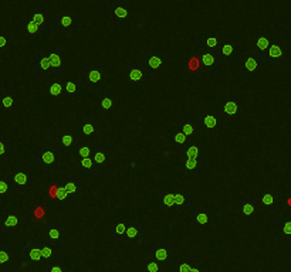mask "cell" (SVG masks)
I'll use <instances>...</instances> for the list:
<instances>
[{
    "instance_id": "5",
    "label": "cell",
    "mask_w": 291,
    "mask_h": 272,
    "mask_svg": "<svg viewBox=\"0 0 291 272\" xmlns=\"http://www.w3.org/2000/svg\"><path fill=\"white\" fill-rule=\"evenodd\" d=\"M44 99L47 101H66L64 99V82L48 81L44 88Z\"/></svg>"
},
{
    "instance_id": "26",
    "label": "cell",
    "mask_w": 291,
    "mask_h": 272,
    "mask_svg": "<svg viewBox=\"0 0 291 272\" xmlns=\"http://www.w3.org/2000/svg\"><path fill=\"white\" fill-rule=\"evenodd\" d=\"M18 226V209L12 207L9 214L4 219H0V227L2 229H16Z\"/></svg>"
},
{
    "instance_id": "39",
    "label": "cell",
    "mask_w": 291,
    "mask_h": 272,
    "mask_svg": "<svg viewBox=\"0 0 291 272\" xmlns=\"http://www.w3.org/2000/svg\"><path fill=\"white\" fill-rule=\"evenodd\" d=\"M58 187H60V183L57 182H47L46 183V197L43 202H47V200H57V196H58Z\"/></svg>"
},
{
    "instance_id": "38",
    "label": "cell",
    "mask_w": 291,
    "mask_h": 272,
    "mask_svg": "<svg viewBox=\"0 0 291 272\" xmlns=\"http://www.w3.org/2000/svg\"><path fill=\"white\" fill-rule=\"evenodd\" d=\"M162 207H164V210L175 209V192H172L170 189L164 190V194H162Z\"/></svg>"
},
{
    "instance_id": "44",
    "label": "cell",
    "mask_w": 291,
    "mask_h": 272,
    "mask_svg": "<svg viewBox=\"0 0 291 272\" xmlns=\"http://www.w3.org/2000/svg\"><path fill=\"white\" fill-rule=\"evenodd\" d=\"M72 150H74V155L78 156V158H91L92 156V152H94V146H90V145H76Z\"/></svg>"
},
{
    "instance_id": "35",
    "label": "cell",
    "mask_w": 291,
    "mask_h": 272,
    "mask_svg": "<svg viewBox=\"0 0 291 272\" xmlns=\"http://www.w3.org/2000/svg\"><path fill=\"white\" fill-rule=\"evenodd\" d=\"M172 138H174L175 145L180 146V148H185V146H188V145H190V143H192V138L186 136L180 128H174V129H172Z\"/></svg>"
},
{
    "instance_id": "62",
    "label": "cell",
    "mask_w": 291,
    "mask_h": 272,
    "mask_svg": "<svg viewBox=\"0 0 291 272\" xmlns=\"http://www.w3.org/2000/svg\"><path fill=\"white\" fill-rule=\"evenodd\" d=\"M290 261H291V254H290ZM290 272H291V265H290Z\"/></svg>"
},
{
    "instance_id": "33",
    "label": "cell",
    "mask_w": 291,
    "mask_h": 272,
    "mask_svg": "<svg viewBox=\"0 0 291 272\" xmlns=\"http://www.w3.org/2000/svg\"><path fill=\"white\" fill-rule=\"evenodd\" d=\"M180 167L182 170L185 172H189V173H199L200 170V160L199 159H194V158H180Z\"/></svg>"
},
{
    "instance_id": "2",
    "label": "cell",
    "mask_w": 291,
    "mask_h": 272,
    "mask_svg": "<svg viewBox=\"0 0 291 272\" xmlns=\"http://www.w3.org/2000/svg\"><path fill=\"white\" fill-rule=\"evenodd\" d=\"M148 75H150V71L144 65V62L142 64H138V62L126 64V81L128 82H136V84L146 82Z\"/></svg>"
},
{
    "instance_id": "13",
    "label": "cell",
    "mask_w": 291,
    "mask_h": 272,
    "mask_svg": "<svg viewBox=\"0 0 291 272\" xmlns=\"http://www.w3.org/2000/svg\"><path fill=\"white\" fill-rule=\"evenodd\" d=\"M64 231H62L60 227H54V226H50V227H46L44 229V241L46 244H50V246H62L64 243Z\"/></svg>"
},
{
    "instance_id": "43",
    "label": "cell",
    "mask_w": 291,
    "mask_h": 272,
    "mask_svg": "<svg viewBox=\"0 0 291 272\" xmlns=\"http://www.w3.org/2000/svg\"><path fill=\"white\" fill-rule=\"evenodd\" d=\"M214 53L218 54V55H223V57H230V55L238 54V50L234 44L228 43V44H223V45H219V47L216 48V51H214Z\"/></svg>"
},
{
    "instance_id": "29",
    "label": "cell",
    "mask_w": 291,
    "mask_h": 272,
    "mask_svg": "<svg viewBox=\"0 0 291 272\" xmlns=\"http://www.w3.org/2000/svg\"><path fill=\"white\" fill-rule=\"evenodd\" d=\"M62 185L66 187V190L70 194L71 200H81L82 199V185L80 182H74V180H70V182H62Z\"/></svg>"
},
{
    "instance_id": "52",
    "label": "cell",
    "mask_w": 291,
    "mask_h": 272,
    "mask_svg": "<svg viewBox=\"0 0 291 272\" xmlns=\"http://www.w3.org/2000/svg\"><path fill=\"white\" fill-rule=\"evenodd\" d=\"M10 43L6 35H0V55H9Z\"/></svg>"
},
{
    "instance_id": "16",
    "label": "cell",
    "mask_w": 291,
    "mask_h": 272,
    "mask_svg": "<svg viewBox=\"0 0 291 272\" xmlns=\"http://www.w3.org/2000/svg\"><path fill=\"white\" fill-rule=\"evenodd\" d=\"M182 74H199L202 72V65H200V54H192L186 57V60L180 67Z\"/></svg>"
},
{
    "instance_id": "64",
    "label": "cell",
    "mask_w": 291,
    "mask_h": 272,
    "mask_svg": "<svg viewBox=\"0 0 291 272\" xmlns=\"http://www.w3.org/2000/svg\"><path fill=\"white\" fill-rule=\"evenodd\" d=\"M0 176H2V175H0Z\"/></svg>"
},
{
    "instance_id": "14",
    "label": "cell",
    "mask_w": 291,
    "mask_h": 272,
    "mask_svg": "<svg viewBox=\"0 0 291 272\" xmlns=\"http://www.w3.org/2000/svg\"><path fill=\"white\" fill-rule=\"evenodd\" d=\"M263 64H270V65H278L282 64V48L278 44H272L267 53L262 57Z\"/></svg>"
},
{
    "instance_id": "46",
    "label": "cell",
    "mask_w": 291,
    "mask_h": 272,
    "mask_svg": "<svg viewBox=\"0 0 291 272\" xmlns=\"http://www.w3.org/2000/svg\"><path fill=\"white\" fill-rule=\"evenodd\" d=\"M199 44L202 47L209 48V51H216V48L219 47V37L218 35H212V37H202L199 40Z\"/></svg>"
},
{
    "instance_id": "47",
    "label": "cell",
    "mask_w": 291,
    "mask_h": 272,
    "mask_svg": "<svg viewBox=\"0 0 291 272\" xmlns=\"http://www.w3.org/2000/svg\"><path fill=\"white\" fill-rule=\"evenodd\" d=\"M200 155V149L194 145V143H190L185 148H182V153H180V158H194L198 159Z\"/></svg>"
},
{
    "instance_id": "19",
    "label": "cell",
    "mask_w": 291,
    "mask_h": 272,
    "mask_svg": "<svg viewBox=\"0 0 291 272\" xmlns=\"http://www.w3.org/2000/svg\"><path fill=\"white\" fill-rule=\"evenodd\" d=\"M91 158L96 160L98 166H106L110 163V149L106 145H96Z\"/></svg>"
},
{
    "instance_id": "63",
    "label": "cell",
    "mask_w": 291,
    "mask_h": 272,
    "mask_svg": "<svg viewBox=\"0 0 291 272\" xmlns=\"http://www.w3.org/2000/svg\"><path fill=\"white\" fill-rule=\"evenodd\" d=\"M184 1H190V0H184Z\"/></svg>"
},
{
    "instance_id": "9",
    "label": "cell",
    "mask_w": 291,
    "mask_h": 272,
    "mask_svg": "<svg viewBox=\"0 0 291 272\" xmlns=\"http://www.w3.org/2000/svg\"><path fill=\"white\" fill-rule=\"evenodd\" d=\"M200 65H202V74H212L219 70V55L214 51L200 54Z\"/></svg>"
},
{
    "instance_id": "60",
    "label": "cell",
    "mask_w": 291,
    "mask_h": 272,
    "mask_svg": "<svg viewBox=\"0 0 291 272\" xmlns=\"http://www.w3.org/2000/svg\"><path fill=\"white\" fill-rule=\"evenodd\" d=\"M288 145H291V136H290V138H288Z\"/></svg>"
},
{
    "instance_id": "1",
    "label": "cell",
    "mask_w": 291,
    "mask_h": 272,
    "mask_svg": "<svg viewBox=\"0 0 291 272\" xmlns=\"http://www.w3.org/2000/svg\"><path fill=\"white\" fill-rule=\"evenodd\" d=\"M246 105L247 102L244 99H219L216 112L219 115V118L232 119V118H236L240 109H243Z\"/></svg>"
},
{
    "instance_id": "28",
    "label": "cell",
    "mask_w": 291,
    "mask_h": 272,
    "mask_svg": "<svg viewBox=\"0 0 291 272\" xmlns=\"http://www.w3.org/2000/svg\"><path fill=\"white\" fill-rule=\"evenodd\" d=\"M74 24V20H72V10L64 9L62 10V17H56L53 20V26L56 28H70Z\"/></svg>"
},
{
    "instance_id": "49",
    "label": "cell",
    "mask_w": 291,
    "mask_h": 272,
    "mask_svg": "<svg viewBox=\"0 0 291 272\" xmlns=\"http://www.w3.org/2000/svg\"><path fill=\"white\" fill-rule=\"evenodd\" d=\"M10 199V186L9 182H4L0 176V200H9Z\"/></svg>"
},
{
    "instance_id": "51",
    "label": "cell",
    "mask_w": 291,
    "mask_h": 272,
    "mask_svg": "<svg viewBox=\"0 0 291 272\" xmlns=\"http://www.w3.org/2000/svg\"><path fill=\"white\" fill-rule=\"evenodd\" d=\"M10 263V250L8 244H0V264Z\"/></svg>"
},
{
    "instance_id": "57",
    "label": "cell",
    "mask_w": 291,
    "mask_h": 272,
    "mask_svg": "<svg viewBox=\"0 0 291 272\" xmlns=\"http://www.w3.org/2000/svg\"><path fill=\"white\" fill-rule=\"evenodd\" d=\"M62 143L64 145V146H72L74 145V139H72V136L71 135H64L62 139Z\"/></svg>"
},
{
    "instance_id": "20",
    "label": "cell",
    "mask_w": 291,
    "mask_h": 272,
    "mask_svg": "<svg viewBox=\"0 0 291 272\" xmlns=\"http://www.w3.org/2000/svg\"><path fill=\"white\" fill-rule=\"evenodd\" d=\"M102 77V71L100 68V65H90L88 71L82 72L81 77H80V82L84 84V82H91V84H97L101 81Z\"/></svg>"
},
{
    "instance_id": "48",
    "label": "cell",
    "mask_w": 291,
    "mask_h": 272,
    "mask_svg": "<svg viewBox=\"0 0 291 272\" xmlns=\"http://www.w3.org/2000/svg\"><path fill=\"white\" fill-rule=\"evenodd\" d=\"M280 234H282V237L291 238V217H282Z\"/></svg>"
},
{
    "instance_id": "17",
    "label": "cell",
    "mask_w": 291,
    "mask_h": 272,
    "mask_svg": "<svg viewBox=\"0 0 291 272\" xmlns=\"http://www.w3.org/2000/svg\"><path fill=\"white\" fill-rule=\"evenodd\" d=\"M272 44H273V37H270V35H256L253 38V53L262 58L267 53V50L270 48Z\"/></svg>"
},
{
    "instance_id": "24",
    "label": "cell",
    "mask_w": 291,
    "mask_h": 272,
    "mask_svg": "<svg viewBox=\"0 0 291 272\" xmlns=\"http://www.w3.org/2000/svg\"><path fill=\"white\" fill-rule=\"evenodd\" d=\"M26 260H27V264L43 263V257H42V246H40V244H27Z\"/></svg>"
},
{
    "instance_id": "32",
    "label": "cell",
    "mask_w": 291,
    "mask_h": 272,
    "mask_svg": "<svg viewBox=\"0 0 291 272\" xmlns=\"http://www.w3.org/2000/svg\"><path fill=\"white\" fill-rule=\"evenodd\" d=\"M128 220L126 217H118L116 220V224H115L114 227H111V229L108 230V233H110V236H112V237H121L124 236L125 233H126V230H128Z\"/></svg>"
},
{
    "instance_id": "41",
    "label": "cell",
    "mask_w": 291,
    "mask_h": 272,
    "mask_svg": "<svg viewBox=\"0 0 291 272\" xmlns=\"http://www.w3.org/2000/svg\"><path fill=\"white\" fill-rule=\"evenodd\" d=\"M42 257H43V264H46V265L54 263V260H56L54 246H50V244L42 246Z\"/></svg>"
},
{
    "instance_id": "7",
    "label": "cell",
    "mask_w": 291,
    "mask_h": 272,
    "mask_svg": "<svg viewBox=\"0 0 291 272\" xmlns=\"http://www.w3.org/2000/svg\"><path fill=\"white\" fill-rule=\"evenodd\" d=\"M243 67H244V72L247 74H263L264 72V64L262 61V58L254 53L244 55Z\"/></svg>"
},
{
    "instance_id": "45",
    "label": "cell",
    "mask_w": 291,
    "mask_h": 272,
    "mask_svg": "<svg viewBox=\"0 0 291 272\" xmlns=\"http://www.w3.org/2000/svg\"><path fill=\"white\" fill-rule=\"evenodd\" d=\"M262 203L266 210H272L274 207V192L272 189H264L262 192Z\"/></svg>"
},
{
    "instance_id": "3",
    "label": "cell",
    "mask_w": 291,
    "mask_h": 272,
    "mask_svg": "<svg viewBox=\"0 0 291 272\" xmlns=\"http://www.w3.org/2000/svg\"><path fill=\"white\" fill-rule=\"evenodd\" d=\"M172 253H174V246L172 243H164V244H155L152 248V257L154 261H158L160 264H172Z\"/></svg>"
},
{
    "instance_id": "12",
    "label": "cell",
    "mask_w": 291,
    "mask_h": 272,
    "mask_svg": "<svg viewBox=\"0 0 291 272\" xmlns=\"http://www.w3.org/2000/svg\"><path fill=\"white\" fill-rule=\"evenodd\" d=\"M144 65L150 72L160 74L165 71V58L160 54H148L144 57Z\"/></svg>"
},
{
    "instance_id": "6",
    "label": "cell",
    "mask_w": 291,
    "mask_h": 272,
    "mask_svg": "<svg viewBox=\"0 0 291 272\" xmlns=\"http://www.w3.org/2000/svg\"><path fill=\"white\" fill-rule=\"evenodd\" d=\"M80 129L84 136H88V138L101 136V125L98 118H84L80 123Z\"/></svg>"
},
{
    "instance_id": "54",
    "label": "cell",
    "mask_w": 291,
    "mask_h": 272,
    "mask_svg": "<svg viewBox=\"0 0 291 272\" xmlns=\"http://www.w3.org/2000/svg\"><path fill=\"white\" fill-rule=\"evenodd\" d=\"M44 272H66V267L62 264L57 263L47 264L44 268Z\"/></svg>"
},
{
    "instance_id": "22",
    "label": "cell",
    "mask_w": 291,
    "mask_h": 272,
    "mask_svg": "<svg viewBox=\"0 0 291 272\" xmlns=\"http://www.w3.org/2000/svg\"><path fill=\"white\" fill-rule=\"evenodd\" d=\"M130 11H128V0H118L116 4H115L114 9L108 10V18L112 20V18H122L128 17Z\"/></svg>"
},
{
    "instance_id": "50",
    "label": "cell",
    "mask_w": 291,
    "mask_h": 272,
    "mask_svg": "<svg viewBox=\"0 0 291 272\" xmlns=\"http://www.w3.org/2000/svg\"><path fill=\"white\" fill-rule=\"evenodd\" d=\"M10 155V139L9 136H0V156Z\"/></svg>"
},
{
    "instance_id": "23",
    "label": "cell",
    "mask_w": 291,
    "mask_h": 272,
    "mask_svg": "<svg viewBox=\"0 0 291 272\" xmlns=\"http://www.w3.org/2000/svg\"><path fill=\"white\" fill-rule=\"evenodd\" d=\"M190 192L189 190H176L175 192V210L190 209Z\"/></svg>"
},
{
    "instance_id": "61",
    "label": "cell",
    "mask_w": 291,
    "mask_h": 272,
    "mask_svg": "<svg viewBox=\"0 0 291 272\" xmlns=\"http://www.w3.org/2000/svg\"><path fill=\"white\" fill-rule=\"evenodd\" d=\"M0 94H2V84H0Z\"/></svg>"
},
{
    "instance_id": "40",
    "label": "cell",
    "mask_w": 291,
    "mask_h": 272,
    "mask_svg": "<svg viewBox=\"0 0 291 272\" xmlns=\"http://www.w3.org/2000/svg\"><path fill=\"white\" fill-rule=\"evenodd\" d=\"M26 35L27 37H44L46 27H40L34 24V23H32V21H27Z\"/></svg>"
},
{
    "instance_id": "18",
    "label": "cell",
    "mask_w": 291,
    "mask_h": 272,
    "mask_svg": "<svg viewBox=\"0 0 291 272\" xmlns=\"http://www.w3.org/2000/svg\"><path fill=\"white\" fill-rule=\"evenodd\" d=\"M8 176H9L10 182H13V185L16 186L22 193L28 189V176H27L26 172H23V170L9 172Z\"/></svg>"
},
{
    "instance_id": "8",
    "label": "cell",
    "mask_w": 291,
    "mask_h": 272,
    "mask_svg": "<svg viewBox=\"0 0 291 272\" xmlns=\"http://www.w3.org/2000/svg\"><path fill=\"white\" fill-rule=\"evenodd\" d=\"M18 108V92L16 89L2 91L0 94V109L2 111H16Z\"/></svg>"
},
{
    "instance_id": "27",
    "label": "cell",
    "mask_w": 291,
    "mask_h": 272,
    "mask_svg": "<svg viewBox=\"0 0 291 272\" xmlns=\"http://www.w3.org/2000/svg\"><path fill=\"white\" fill-rule=\"evenodd\" d=\"M34 71L38 72V74H43V75L52 72V64H50L48 54H37V61H36Z\"/></svg>"
},
{
    "instance_id": "11",
    "label": "cell",
    "mask_w": 291,
    "mask_h": 272,
    "mask_svg": "<svg viewBox=\"0 0 291 272\" xmlns=\"http://www.w3.org/2000/svg\"><path fill=\"white\" fill-rule=\"evenodd\" d=\"M82 98V84L67 79L64 82V99L66 101H80Z\"/></svg>"
},
{
    "instance_id": "59",
    "label": "cell",
    "mask_w": 291,
    "mask_h": 272,
    "mask_svg": "<svg viewBox=\"0 0 291 272\" xmlns=\"http://www.w3.org/2000/svg\"><path fill=\"white\" fill-rule=\"evenodd\" d=\"M190 272H202V270H200V265H199L198 263L190 264Z\"/></svg>"
},
{
    "instance_id": "30",
    "label": "cell",
    "mask_w": 291,
    "mask_h": 272,
    "mask_svg": "<svg viewBox=\"0 0 291 272\" xmlns=\"http://www.w3.org/2000/svg\"><path fill=\"white\" fill-rule=\"evenodd\" d=\"M146 236V230L142 229L140 226H128V230L125 233V237H126V244L131 246V244H135L136 240L140 237H144Z\"/></svg>"
},
{
    "instance_id": "36",
    "label": "cell",
    "mask_w": 291,
    "mask_h": 272,
    "mask_svg": "<svg viewBox=\"0 0 291 272\" xmlns=\"http://www.w3.org/2000/svg\"><path fill=\"white\" fill-rule=\"evenodd\" d=\"M48 57H50V64H52V72H54V74H62L64 68H66V64H64L62 55L52 53L48 54Z\"/></svg>"
},
{
    "instance_id": "56",
    "label": "cell",
    "mask_w": 291,
    "mask_h": 272,
    "mask_svg": "<svg viewBox=\"0 0 291 272\" xmlns=\"http://www.w3.org/2000/svg\"><path fill=\"white\" fill-rule=\"evenodd\" d=\"M174 272H190V264L179 263L174 265Z\"/></svg>"
},
{
    "instance_id": "55",
    "label": "cell",
    "mask_w": 291,
    "mask_h": 272,
    "mask_svg": "<svg viewBox=\"0 0 291 272\" xmlns=\"http://www.w3.org/2000/svg\"><path fill=\"white\" fill-rule=\"evenodd\" d=\"M57 200H60V202H68L71 200L70 194L66 190V187L62 185V182L60 183V187H58V196H57Z\"/></svg>"
},
{
    "instance_id": "42",
    "label": "cell",
    "mask_w": 291,
    "mask_h": 272,
    "mask_svg": "<svg viewBox=\"0 0 291 272\" xmlns=\"http://www.w3.org/2000/svg\"><path fill=\"white\" fill-rule=\"evenodd\" d=\"M81 167L86 173H98L101 170V167L98 166L92 158L81 159Z\"/></svg>"
},
{
    "instance_id": "53",
    "label": "cell",
    "mask_w": 291,
    "mask_h": 272,
    "mask_svg": "<svg viewBox=\"0 0 291 272\" xmlns=\"http://www.w3.org/2000/svg\"><path fill=\"white\" fill-rule=\"evenodd\" d=\"M145 272H165V267H164V264L158 263V261H150L146 265Z\"/></svg>"
},
{
    "instance_id": "37",
    "label": "cell",
    "mask_w": 291,
    "mask_h": 272,
    "mask_svg": "<svg viewBox=\"0 0 291 272\" xmlns=\"http://www.w3.org/2000/svg\"><path fill=\"white\" fill-rule=\"evenodd\" d=\"M27 217L30 220H43L46 219V204L42 200L40 203H37V206L27 210Z\"/></svg>"
},
{
    "instance_id": "58",
    "label": "cell",
    "mask_w": 291,
    "mask_h": 272,
    "mask_svg": "<svg viewBox=\"0 0 291 272\" xmlns=\"http://www.w3.org/2000/svg\"><path fill=\"white\" fill-rule=\"evenodd\" d=\"M282 210H291V196L290 197H287V199H284V200H282Z\"/></svg>"
},
{
    "instance_id": "10",
    "label": "cell",
    "mask_w": 291,
    "mask_h": 272,
    "mask_svg": "<svg viewBox=\"0 0 291 272\" xmlns=\"http://www.w3.org/2000/svg\"><path fill=\"white\" fill-rule=\"evenodd\" d=\"M190 226L192 227H209L210 226V213L206 207L194 209L190 211Z\"/></svg>"
},
{
    "instance_id": "31",
    "label": "cell",
    "mask_w": 291,
    "mask_h": 272,
    "mask_svg": "<svg viewBox=\"0 0 291 272\" xmlns=\"http://www.w3.org/2000/svg\"><path fill=\"white\" fill-rule=\"evenodd\" d=\"M27 21H32L37 26L46 27V10L43 9H28L27 10Z\"/></svg>"
},
{
    "instance_id": "25",
    "label": "cell",
    "mask_w": 291,
    "mask_h": 272,
    "mask_svg": "<svg viewBox=\"0 0 291 272\" xmlns=\"http://www.w3.org/2000/svg\"><path fill=\"white\" fill-rule=\"evenodd\" d=\"M98 106H100V109H102V111H114V109H118V108H120V102L110 97V94H108L106 89H102L101 97H100V101H98Z\"/></svg>"
},
{
    "instance_id": "4",
    "label": "cell",
    "mask_w": 291,
    "mask_h": 272,
    "mask_svg": "<svg viewBox=\"0 0 291 272\" xmlns=\"http://www.w3.org/2000/svg\"><path fill=\"white\" fill-rule=\"evenodd\" d=\"M219 115L214 109H200L199 111V128L200 129H214L219 126Z\"/></svg>"
},
{
    "instance_id": "34",
    "label": "cell",
    "mask_w": 291,
    "mask_h": 272,
    "mask_svg": "<svg viewBox=\"0 0 291 272\" xmlns=\"http://www.w3.org/2000/svg\"><path fill=\"white\" fill-rule=\"evenodd\" d=\"M179 128L184 131L186 136H189V138H194V136H200V129H198V128H194V125H192V121L185 116V118H182V121H180V125H179Z\"/></svg>"
},
{
    "instance_id": "21",
    "label": "cell",
    "mask_w": 291,
    "mask_h": 272,
    "mask_svg": "<svg viewBox=\"0 0 291 272\" xmlns=\"http://www.w3.org/2000/svg\"><path fill=\"white\" fill-rule=\"evenodd\" d=\"M32 162L36 165H52L56 162V153L52 145H47L44 148V152L42 155H36L32 158Z\"/></svg>"
},
{
    "instance_id": "15",
    "label": "cell",
    "mask_w": 291,
    "mask_h": 272,
    "mask_svg": "<svg viewBox=\"0 0 291 272\" xmlns=\"http://www.w3.org/2000/svg\"><path fill=\"white\" fill-rule=\"evenodd\" d=\"M256 213V203L252 199H242L236 204V214L240 219L253 217Z\"/></svg>"
}]
</instances>
